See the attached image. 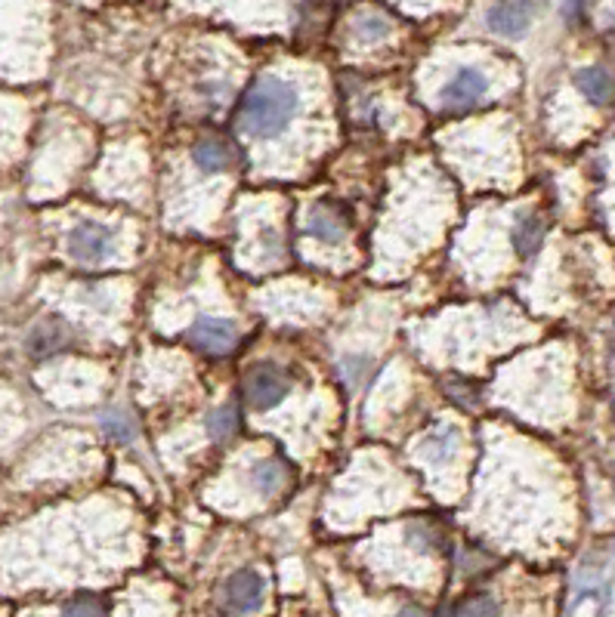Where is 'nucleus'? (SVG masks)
Returning <instances> with one entry per match:
<instances>
[{
  "label": "nucleus",
  "instance_id": "6",
  "mask_svg": "<svg viewBox=\"0 0 615 617\" xmlns=\"http://www.w3.org/2000/svg\"><path fill=\"white\" fill-rule=\"evenodd\" d=\"M486 93H489V78L483 71L458 69L455 78L443 87L439 97H443L448 109H467V106H476Z\"/></svg>",
  "mask_w": 615,
  "mask_h": 617
},
{
  "label": "nucleus",
  "instance_id": "17",
  "mask_svg": "<svg viewBox=\"0 0 615 617\" xmlns=\"http://www.w3.org/2000/svg\"><path fill=\"white\" fill-rule=\"evenodd\" d=\"M452 441H455L452 432H436V436H430V439L424 441V451H427L430 460H443L448 454V448H452Z\"/></svg>",
  "mask_w": 615,
  "mask_h": 617
},
{
  "label": "nucleus",
  "instance_id": "9",
  "mask_svg": "<svg viewBox=\"0 0 615 617\" xmlns=\"http://www.w3.org/2000/svg\"><path fill=\"white\" fill-rule=\"evenodd\" d=\"M307 235L309 238H316V241H323V245H337V241H344V235H347V222H344V217L337 213L335 207L319 205L309 210Z\"/></svg>",
  "mask_w": 615,
  "mask_h": 617
},
{
  "label": "nucleus",
  "instance_id": "8",
  "mask_svg": "<svg viewBox=\"0 0 615 617\" xmlns=\"http://www.w3.org/2000/svg\"><path fill=\"white\" fill-rule=\"evenodd\" d=\"M192 161L198 165V170L205 173H220V170H232L238 165V151L232 142H226L220 137H208L196 142L192 149Z\"/></svg>",
  "mask_w": 615,
  "mask_h": 617
},
{
  "label": "nucleus",
  "instance_id": "14",
  "mask_svg": "<svg viewBox=\"0 0 615 617\" xmlns=\"http://www.w3.org/2000/svg\"><path fill=\"white\" fill-rule=\"evenodd\" d=\"M99 424H102V432H106V436L115 441H130L133 436H137V426H133V420H130V417L121 411H106L102 417H99Z\"/></svg>",
  "mask_w": 615,
  "mask_h": 617
},
{
  "label": "nucleus",
  "instance_id": "19",
  "mask_svg": "<svg viewBox=\"0 0 615 617\" xmlns=\"http://www.w3.org/2000/svg\"><path fill=\"white\" fill-rule=\"evenodd\" d=\"M452 611H462V615H498L502 608H498L495 603H486V599H479V596H476L474 603L458 605V608H452Z\"/></svg>",
  "mask_w": 615,
  "mask_h": 617
},
{
  "label": "nucleus",
  "instance_id": "4",
  "mask_svg": "<svg viewBox=\"0 0 615 617\" xmlns=\"http://www.w3.org/2000/svg\"><path fill=\"white\" fill-rule=\"evenodd\" d=\"M260 599H264V577L251 568L236 571L224 584V611L248 615L254 608H260Z\"/></svg>",
  "mask_w": 615,
  "mask_h": 617
},
{
  "label": "nucleus",
  "instance_id": "1",
  "mask_svg": "<svg viewBox=\"0 0 615 617\" xmlns=\"http://www.w3.org/2000/svg\"><path fill=\"white\" fill-rule=\"evenodd\" d=\"M297 90L279 78H264L248 90L238 121L251 137H276L297 115Z\"/></svg>",
  "mask_w": 615,
  "mask_h": 617
},
{
  "label": "nucleus",
  "instance_id": "12",
  "mask_svg": "<svg viewBox=\"0 0 615 617\" xmlns=\"http://www.w3.org/2000/svg\"><path fill=\"white\" fill-rule=\"evenodd\" d=\"M575 81H578V90H582L591 102H609V99H613V78L603 69H597V66L578 71Z\"/></svg>",
  "mask_w": 615,
  "mask_h": 617
},
{
  "label": "nucleus",
  "instance_id": "18",
  "mask_svg": "<svg viewBox=\"0 0 615 617\" xmlns=\"http://www.w3.org/2000/svg\"><path fill=\"white\" fill-rule=\"evenodd\" d=\"M102 611H106V603L90 599V596H81V599L66 605V615H102Z\"/></svg>",
  "mask_w": 615,
  "mask_h": 617
},
{
  "label": "nucleus",
  "instance_id": "5",
  "mask_svg": "<svg viewBox=\"0 0 615 617\" xmlns=\"http://www.w3.org/2000/svg\"><path fill=\"white\" fill-rule=\"evenodd\" d=\"M189 340L210 356H224L232 346L238 344V328L229 318H198L192 330H189Z\"/></svg>",
  "mask_w": 615,
  "mask_h": 617
},
{
  "label": "nucleus",
  "instance_id": "11",
  "mask_svg": "<svg viewBox=\"0 0 615 617\" xmlns=\"http://www.w3.org/2000/svg\"><path fill=\"white\" fill-rule=\"evenodd\" d=\"M285 479H288V467L279 464V460H260V464L251 469L254 488L260 494H266V497H269V494H279Z\"/></svg>",
  "mask_w": 615,
  "mask_h": 617
},
{
  "label": "nucleus",
  "instance_id": "16",
  "mask_svg": "<svg viewBox=\"0 0 615 617\" xmlns=\"http://www.w3.org/2000/svg\"><path fill=\"white\" fill-rule=\"evenodd\" d=\"M387 34H390V22H387L384 16H363L359 26H356V38L365 43L380 41V38H387Z\"/></svg>",
  "mask_w": 615,
  "mask_h": 617
},
{
  "label": "nucleus",
  "instance_id": "15",
  "mask_svg": "<svg viewBox=\"0 0 615 617\" xmlns=\"http://www.w3.org/2000/svg\"><path fill=\"white\" fill-rule=\"evenodd\" d=\"M236 429H238V414L232 411V408H217V411L210 414L208 432L214 436V439H220V441L232 439V436H236Z\"/></svg>",
  "mask_w": 615,
  "mask_h": 617
},
{
  "label": "nucleus",
  "instance_id": "13",
  "mask_svg": "<svg viewBox=\"0 0 615 617\" xmlns=\"http://www.w3.org/2000/svg\"><path fill=\"white\" fill-rule=\"evenodd\" d=\"M542 238H545V226H542L538 217H526V220H519L517 229H514V247H517L523 257L535 253V250L542 247Z\"/></svg>",
  "mask_w": 615,
  "mask_h": 617
},
{
  "label": "nucleus",
  "instance_id": "3",
  "mask_svg": "<svg viewBox=\"0 0 615 617\" xmlns=\"http://www.w3.org/2000/svg\"><path fill=\"white\" fill-rule=\"evenodd\" d=\"M115 235L99 222H81L69 232V253L78 262H99L109 257Z\"/></svg>",
  "mask_w": 615,
  "mask_h": 617
},
{
  "label": "nucleus",
  "instance_id": "2",
  "mask_svg": "<svg viewBox=\"0 0 615 617\" xmlns=\"http://www.w3.org/2000/svg\"><path fill=\"white\" fill-rule=\"evenodd\" d=\"M291 392V377L276 365H257L245 380V398L254 411H269Z\"/></svg>",
  "mask_w": 615,
  "mask_h": 617
},
{
  "label": "nucleus",
  "instance_id": "10",
  "mask_svg": "<svg viewBox=\"0 0 615 617\" xmlns=\"http://www.w3.org/2000/svg\"><path fill=\"white\" fill-rule=\"evenodd\" d=\"M66 330L62 325H53V321H43L38 328L31 330L29 337V352L31 356H50V352H59L66 346Z\"/></svg>",
  "mask_w": 615,
  "mask_h": 617
},
{
  "label": "nucleus",
  "instance_id": "7",
  "mask_svg": "<svg viewBox=\"0 0 615 617\" xmlns=\"http://www.w3.org/2000/svg\"><path fill=\"white\" fill-rule=\"evenodd\" d=\"M486 22L502 38H523L526 28L532 26V3H526V0H502L486 13Z\"/></svg>",
  "mask_w": 615,
  "mask_h": 617
}]
</instances>
